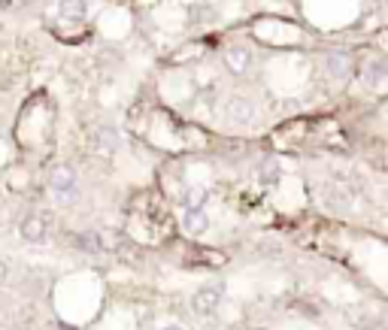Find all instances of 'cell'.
Segmentation results:
<instances>
[{
	"label": "cell",
	"mask_w": 388,
	"mask_h": 330,
	"mask_svg": "<svg viewBox=\"0 0 388 330\" xmlns=\"http://www.w3.org/2000/svg\"><path fill=\"white\" fill-rule=\"evenodd\" d=\"M328 67H331L334 73H340V76H346V58L343 55H331L328 58Z\"/></svg>",
	"instance_id": "obj_12"
},
{
	"label": "cell",
	"mask_w": 388,
	"mask_h": 330,
	"mask_svg": "<svg viewBox=\"0 0 388 330\" xmlns=\"http://www.w3.org/2000/svg\"><path fill=\"white\" fill-rule=\"evenodd\" d=\"M279 173H282V170H279V161H273V158L264 161L261 164V182H267V185L279 182Z\"/></svg>",
	"instance_id": "obj_11"
},
{
	"label": "cell",
	"mask_w": 388,
	"mask_h": 330,
	"mask_svg": "<svg viewBox=\"0 0 388 330\" xmlns=\"http://www.w3.org/2000/svg\"><path fill=\"white\" fill-rule=\"evenodd\" d=\"M179 203H183V212H197L206 206V188H188L179 197Z\"/></svg>",
	"instance_id": "obj_8"
},
{
	"label": "cell",
	"mask_w": 388,
	"mask_h": 330,
	"mask_svg": "<svg viewBox=\"0 0 388 330\" xmlns=\"http://www.w3.org/2000/svg\"><path fill=\"white\" fill-rule=\"evenodd\" d=\"M225 61H228L230 73H243L246 67H249V52H246V49H230V52L225 55Z\"/></svg>",
	"instance_id": "obj_10"
},
{
	"label": "cell",
	"mask_w": 388,
	"mask_h": 330,
	"mask_svg": "<svg viewBox=\"0 0 388 330\" xmlns=\"http://www.w3.org/2000/svg\"><path fill=\"white\" fill-rule=\"evenodd\" d=\"M183 227H185V234L201 236V234H206V227H210V218H206V212H203V209H197V212H185Z\"/></svg>",
	"instance_id": "obj_7"
},
{
	"label": "cell",
	"mask_w": 388,
	"mask_h": 330,
	"mask_svg": "<svg viewBox=\"0 0 388 330\" xmlns=\"http://www.w3.org/2000/svg\"><path fill=\"white\" fill-rule=\"evenodd\" d=\"M22 236L28 239V243H43L46 239V225L40 216H28L22 221Z\"/></svg>",
	"instance_id": "obj_6"
},
{
	"label": "cell",
	"mask_w": 388,
	"mask_h": 330,
	"mask_svg": "<svg viewBox=\"0 0 388 330\" xmlns=\"http://www.w3.org/2000/svg\"><path fill=\"white\" fill-rule=\"evenodd\" d=\"M58 15H61V21L79 24L88 15V3L85 0H58Z\"/></svg>",
	"instance_id": "obj_4"
},
{
	"label": "cell",
	"mask_w": 388,
	"mask_h": 330,
	"mask_svg": "<svg viewBox=\"0 0 388 330\" xmlns=\"http://www.w3.org/2000/svg\"><path fill=\"white\" fill-rule=\"evenodd\" d=\"M221 285H203L197 288V291L192 294V309L197 312V315H212L219 306H221Z\"/></svg>",
	"instance_id": "obj_2"
},
{
	"label": "cell",
	"mask_w": 388,
	"mask_h": 330,
	"mask_svg": "<svg viewBox=\"0 0 388 330\" xmlns=\"http://www.w3.org/2000/svg\"><path fill=\"white\" fill-rule=\"evenodd\" d=\"M49 188H52V194L58 200L70 203L73 191H76V170L67 167V164H61V167L52 170V176H49Z\"/></svg>",
	"instance_id": "obj_1"
},
{
	"label": "cell",
	"mask_w": 388,
	"mask_h": 330,
	"mask_svg": "<svg viewBox=\"0 0 388 330\" xmlns=\"http://www.w3.org/2000/svg\"><path fill=\"white\" fill-rule=\"evenodd\" d=\"M225 110H228V119L237 121V125H252L258 119V110H255V103L249 97H230Z\"/></svg>",
	"instance_id": "obj_3"
},
{
	"label": "cell",
	"mask_w": 388,
	"mask_h": 330,
	"mask_svg": "<svg viewBox=\"0 0 388 330\" xmlns=\"http://www.w3.org/2000/svg\"><path fill=\"white\" fill-rule=\"evenodd\" d=\"M161 330H183V327H179V324H167V327H161Z\"/></svg>",
	"instance_id": "obj_14"
},
{
	"label": "cell",
	"mask_w": 388,
	"mask_h": 330,
	"mask_svg": "<svg viewBox=\"0 0 388 330\" xmlns=\"http://www.w3.org/2000/svg\"><path fill=\"white\" fill-rule=\"evenodd\" d=\"M382 79H388V58L376 55V58H370V61L364 64V82L367 85H379Z\"/></svg>",
	"instance_id": "obj_5"
},
{
	"label": "cell",
	"mask_w": 388,
	"mask_h": 330,
	"mask_svg": "<svg viewBox=\"0 0 388 330\" xmlns=\"http://www.w3.org/2000/svg\"><path fill=\"white\" fill-rule=\"evenodd\" d=\"M119 148V134H115L112 128H101L97 130V152H103V155H110Z\"/></svg>",
	"instance_id": "obj_9"
},
{
	"label": "cell",
	"mask_w": 388,
	"mask_h": 330,
	"mask_svg": "<svg viewBox=\"0 0 388 330\" xmlns=\"http://www.w3.org/2000/svg\"><path fill=\"white\" fill-rule=\"evenodd\" d=\"M6 276H10V267H6V263H3V261H0V285H3V282H6Z\"/></svg>",
	"instance_id": "obj_13"
}]
</instances>
